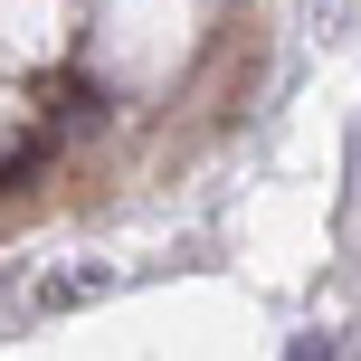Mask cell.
<instances>
[{
	"label": "cell",
	"instance_id": "cell-2",
	"mask_svg": "<svg viewBox=\"0 0 361 361\" xmlns=\"http://www.w3.org/2000/svg\"><path fill=\"white\" fill-rule=\"evenodd\" d=\"M48 152H57V133H29V143H10V180H38V171H48Z\"/></svg>",
	"mask_w": 361,
	"mask_h": 361
},
{
	"label": "cell",
	"instance_id": "cell-3",
	"mask_svg": "<svg viewBox=\"0 0 361 361\" xmlns=\"http://www.w3.org/2000/svg\"><path fill=\"white\" fill-rule=\"evenodd\" d=\"M286 361H343V343H333V333H295Z\"/></svg>",
	"mask_w": 361,
	"mask_h": 361
},
{
	"label": "cell",
	"instance_id": "cell-1",
	"mask_svg": "<svg viewBox=\"0 0 361 361\" xmlns=\"http://www.w3.org/2000/svg\"><path fill=\"white\" fill-rule=\"evenodd\" d=\"M114 276L105 267H67V276H48V295H38V305H86V295H105Z\"/></svg>",
	"mask_w": 361,
	"mask_h": 361
}]
</instances>
